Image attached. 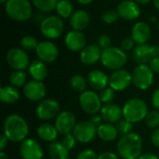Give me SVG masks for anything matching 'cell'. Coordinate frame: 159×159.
Here are the masks:
<instances>
[{"instance_id": "ee69618b", "label": "cell", "mask_w": 159, "mask_h": 159, "mask_svg": "<svg viewBox=\"0 0 159 159\" xmlns=\"http://www.w3.org/2000/svg\"><path fill=\"white\" fill-rule=\"evenodd\" d=\"M149 66L154 73L159 74V57L152 59L149 62Z\"/></svg>"}, {"instance_id": "44dd1931", "label": "cell", "mask_w": 159, "mask_h": 159, "mask_svg": "<svg viewBox=\"0 0 159 159\" xmlns=\"http://www.w3.org/2000/svg\"><path fill=\"white\" fill-rule=\"evenodd\" d=\"M102 51L98 45H89L80 52V61L85 65H93L101 61Z\"/></svg>"}, {"instance_id": "ba28073f", "label": "cell", "mask_w": 159, "mask_h": 159, "mask_svg": "<svg viewBox=\"0 0 159 159\" xmlns=\"http://www.w3.org/2000/svg\"><path fill=\"white\" fill-rule=\"evenodd\" d=\"M81 109L88 115H96L102 110V101L100 96L93 90H86L80 93L78 98Z\"/></svg>"}, {"instance_id": "30bf717a", "label": "cell", "mask_w": 159, "mask_h": 159, "mask_svg": "<svg viewBox=\"0 0 159 159\" xmlns=\"http://www.w3.org/2000/svg\"><path fill=\"white\" fill-rule=\"evenodd\" d=\"M60 103L54 99L42 100L36 107L35 114L40 120L49 121L60 114Z\"/></svg>"}, {"instance_id": "680465c9", "label": "cell", "mask_w": 159, "mask_h": 159, "mask_svg": "<svg viewBox=\"0 0 159 159\" xmlns=\"http://www.w3.org/2000/svg\"><path fill=\"white\" fill-rule=\"evenodd\" d=\"M7 1H8V0H0V3H1V4H6Z\"/></svg>"}, {"instance_id": "1f68e13d", "label": "cell", "mask_w": 159, "mask_h": 159, "mask_svg": "<svg viewBox=\"0 0 159 159\" xmlns=\"http://www.w3.org/2000/svg\"><path fill=\"white\" fill-rule=\"evenodd\" d=\"M26 80H27V74L24 71L14 70L9 75L10 86H13L17 89L20 87H24V85L27 83Z\"/></svg>"}, {"instance_id": "4316f807", "label": "cell", "mask_w": 159, "mask_h": 159, "mask_svg": "<svg viewBox=\"0 0 159 159\" xmlns=\"http://www.w3.org/2000/svg\"><path fill=\"white\" fill-rule=\"evenodd\" d=\"M118 130L116 127L110 123H102L100 127L97 128L98 137L104 142H113L118 136Z\"/></svg>"}, {"instance_id": "b9f144b4", "label": "cell", "mask_w": 159, "mask_h": 159, "mask_svg": "<svg viewBox=\"0 0 159 159\" xmlns=\"http://www.w3.org/2000/svg\"><path fill=\"white\" fill-rule=\"evenodd\" d=\"M134 44H135V42H134V40L131 37H126V38H124L121 41L120 48L122 50H124L125 52L126 51H129V50L134 48Z\"/></svg>"}, {"instance_id": "f546056e", "label": "cell", "mask_w": 159, "mask_h": 159, "mask_svg": "<svg viewBox=\"0 0 159 159\" xmlns=\"http://www.w3.org/2000/svg\"><path fill=\"white\" fill-rule=\"evenodd\" d=\"M56 11L58 13V16H60L61 19H68L71 18L74 11V6L71 1L69 0H59Z\"/></svg>"}, {"instance_id": "2e32d148", "label": "cell", "mask_w": 159, "mask_h": 159, "mask_svg": "<svg viewBox=\"0 0 159 159\" xmlns=\"http://www.w3.org/2000/svg\"><path fill=\"white\" fill-rule=\"evenodd\" d=\"M20 154L22 159H43L41 145L34 139H26L20 144Z\"/></svg>"}, {"instance_id": "4fadbf2b", "label": "cell", "mask_w": 159, "mask_h": 159, "mask_svg": "<svg viewBox=\"0 0 159 159\" xmlns=\"http://www.w3.org/2000/svg\"><path fill=\"white\" fill-rule=\"evenodd\" d=\"M35 54L38 60L45 63H51L59 57V48L56 44L51 41H42L38 44Z\"/></svg>"}, {"instance_id": "c3c4849f", "label": "cell", "mask_w": 159, "mask_h": 159, "mask_svg": "<svg viewBox=\"0 0 159 159\" xmlns=\"http://www.w3.org/2000/svg\"><path fill=\"white\" fill-rule=\"evenodd\" d=\"M7 144H8V139L4 134L1 135L0 136V150H1V152H4V150L7 146Z\"/></svg>"}, {"instance_id": "ffe728a7", "label": "cell", "mask_w": 159, "mask_h": 159, "mask_svg": "<svg viewBox=\"0 0 159 159\" xmlns=\"http://www.w3.org/2000/svg\"><path fill=\"white\" fill-rule=\"evenodd\" d=\"M88 84L94 90H102L109 85V77L107 75L101 70H93L89 73Z\"/></svg>"}, {"instance_id": "f1b7e54d", "label": "cell", "mask_w": 159, "mask_h": 159, "mask_svg": "<svg viewBox=\"0 0 159 159\" xmlns=\"http://www.w3.org/2000/svg\"><path fill=\"white\" fill-rule=\"evenodd\" d=\"M48 156L50 159L69 158V150L61 142L50 143V144L48 145Z\"/></svg>"}, {"instance_id": "9c48e42d", "label": "cell", "mask_w": 159, "mask_h": 159, "mask_svg": "<svg viewBox=\"0 0 159 159\" xmlns=\"http://www.w3.org/2000/svg\"><path fill=\"white\" fill-rule=\"evenodd\" d=\"M6 61L12 69L20 71H24L26 68H29V65L31 63L27 52L23 48H10L7 52Z\"/></svg>"}, {"instance_id": "f6af8a7d", "label": "cell", "mask_w": 159, "mask_h": 159, "mask_svg": "<svg viewBox=\"0 0 159 159\" xmlns=\"http://www.w3.org/2000/svg\"><path fill=\"white\" fill-rule=\"evenodd\" d=\"M152 103H153V106L159 111V88L153 92Z\"/></svg>"}, {"instance_id": "7dc6e473", "label": "cell", "mask_w": 159, "mask_h": 159, "mask_svg": "<svg viewBox=\"0 0 159 159\" xmlns=\"http://www.w3.org/2000/svg\"><path fill=\"white\" fill-rule=\"evenodd\" d=\"M98 159H119L118 157L112 152H103L99 155Z\"/></svg>"}, {"instance_id": "9a60e30c", "label": "cell", "mask_w": 159, "mask_h": 159, "mask_svg": "<svg viewBox=\"0 0 159 159\" xmlns=\"http://www.w3.org/2000/svg\"><path fill=\"white\" fill-rule=\"evenodd\" d=\"M23 94L25 98L31 102H41L47 94V89L42 81L33 79L24 85Z\"/></svg>"}, {"instance_id": "3957f363", "label": "cell", "mask_w": 159, "mask_h": 159, "mask_svg": "<svg viewBox=\"0 0 159 159\" xmlns=\"http://www.w3.org/2000/svg\"><path fill=\"white\" fill-rule=\"evenodd\" d=\"M5 12L15 21H26L33 15V7L29 0H8L5 4Z\"/></svg>"}, {"instance_id": "db71d44e", "label": "cell", "mask_w": 159, "mask_h": 159, "mask_svg": "<svg viewBox=\"0 0 159 159\" xmlns=\"http://www.w3.org/2000/svg\"><path fill=\"white\" fill-rule=\"evenodd\" d=\"M78 3H80V4H82V5H89V4H90V3H92L94 0H76Z\"/></svg>"}, {"instance_id": "836d02e7", "label": "cell", "mask_w": 159, "mask_h": 159, "mask_svg": "<svg viewBox=\"0 0 159 159\" xmlns=\"http://www.w3.org/2000/svg\"><path fill=\"white\" fill-rule=\"evenodd\" d=\"M20 47L21 48H23L24 50H27V51H33L36 49L37 46H38V41L36 39V37H34V35L32 34H27V35H24L21 39H20Z\"/></svg>"}, {"instance_id": "816d5d0a", "label": "cell", "mask_w": 159, "mask_h": 159, "mask_svg": "<svg viewBox=\"0 0 159 159\" xmlns=\"http://www.w3.org/2000/svg\"><path fill=\"white\" fill-rule=\"evenodd\" d=\"M138 159H159V157L153 154H143Z\"/></svg>"}, {"instance_id": "6da1fadb", "label": "cell", "mask_w": 159, "mask_h": 159, "mask_svg": "<svg viewBox=\"0 0 159 159\" xmlns=\"http://www.w3.org/2000/svg\"><path fill=\"white\" fill-rule=\"evenodd\" d=\"M4 135L12 143H21L27 139L29 126L25 119L16 114L6 117L3 126Z\"/></svg>"}, {"instance_id": "9f6ffc18", "label": "cell", "mask_w": 159, "mask_h": 159, "mask_svg": "<svg viewBox=\"0 0 159 159\" xmlns=\"http://www.w3.org/2000/svg\"><path fill=\"white\" fill-rule=\"evenodd\" d=\"M154 1V5H155V7L159 9V0H153Z\"/></svg>"}, {"instance_id": "681fc988", "label": "cell", "mask_w": 159, "mask_h": 159, "mask_svg": "<svg viewBox=\"0 0 159 159\" xmlns=\"http://www.w3.org/2000/svg\"><path fill=\"white\" fill-rule=\"evenodd\" d=\"M150 52H151V57H152V59L159 57V46L158 45H151Z\"/></svg>"}, {"instance_id": "6f0895ef", "label": "cell", "mask_w": 159, "mask_h": 159, "mask_svg": "<svg viewBox=\"0 0 159 159\" xmlns=\"http://www.w3.org/2000/svg\"><path fill=\"white\" fill-rule=\"evenodd\" d=\"M150 19H151V20H152L153 22H157V21L156 17H150Z\"/></svg>"}, {"instance_id": "8fae6325", "label": "cell", "mask_w": 159, "mask_h": 159, "mask_svg": "<svg viewBox=\"0 0 159 159\" xmlns=\"http://www.w3.org/2000/svg\"><path fill=\"white\" fill-rule=\"evenodd\" d=\"M76 141L81 143H89L92 142L97 135V128L90 121H80L76 123L72 132Z\"/></svg>"}, {"instance_id": "83f0119b", "label": "cell", "mask_w": 159, "mask_h": 159, "mask_svg": "<svg viewBox=\"0 0 159 159\" xmlns=\"http://www.w3.org/2000/svg\"><path fill=\"white\" fill-rule=\"evenodd\" d=\"M20 99V92L13 86H2L0 89V100L5 104H13Z\"/></svg>"}, {"instance_id": "4dcf8cb0", "label": "cell", "mask_w": 159, "mask_h": 159, "mask_svg": "<svg viewBox=\"0 0 159 159\" xmlns=\"http://www.w3.org/2000/svg\"><path fill=\"white\" fill-rule=\"evenodd\" d=\"M59 0H32L33 6L43 13H49L56 9Z\"/></svg>"}, {"instance_id": "bcb514c9", "label": "cell", "mask_w": 159, "mask_h": 159, "mask_svg": "<svg viewBox=\"0 0 159 159\" xmlns=\"http://www.w3.org/2000/svg\"><path fill=\"white\" fill-rule=\"evenodd\" d=\"M151 141H152V143L156 146V147H158L159 148V128L156 129L152 135H151Z\"/></svg>"}, {"instance_id": "d4e9b609", "label": "cell", "mask_w": 159, "mask_h": 159, "mask_svg": "<svg viewBox=\"0 0 159 159\" xmlns=\"http://www.w3.org/2000/svg\"><path fill=\"white\" fill-rule=\"evenodd\" d=\"M29 74L34 80L43 81L47 78L48 71L45 62L40 60L33 61L29 65Z\"/></svg>"}, {"instance_id": "7bdbcfd3", "label": "cell", "mask_w": 159, "mask_h": 159, "mask_svg": "<svg viewBox=\"0 0 159 159\" xmlns=\"http://www.w3.org/2000/svg\"><path fill=\"white\" fill-rule=\"evenodd\" d=\"M102 116H100V115H93V116H91V117H90V119H89V121H90V123L92 124V125H94L96 128H98V127H100L102 124Z\"/></svg>"}, {"instance_id": "7c38bea8", "label": "cell", "mask_w": 159, "mask_h": 159, "mask_svg": "<svg viewBox=\"0 0 159 159\" xmlns=\"http://www.w3.org/2000/svg\"><path fill=\"white\" fill-rule=\"evenodd\" d=\"M132 83V74L125 69L114 71L109 76V86L115 91H123Z\"/></svg>"}, {"instance_id": "e575fe53", "label": "cell", "mask_w": 159, "mask_h": 159, "mask_svg": "<svg viewBox=\"0 0 159 159\" xmlns=\"http://www.w3.org/2000/svg\"><path fill=\"white\" fill-rule=\"evenodd\" d=\"M145 124L150 129H157L159 127V111L154 110L148 113L145 117Z\"/></svg>"}, {"instance_id": "5b68a950", "label": "cell", "mask_w": 159, "mask_h": 159, "mask_svg": "<svg viewBox=\"0 0 159 159\" xmlns=\"http://www.w3.org/2000/svg\"><path fill=\"white\" fill-rule=\"evenodd\" d=\"M128 61L127 53L117 47H110L102 51L101 62L109 70L122 69Z\"/></svg>"}, {"instance_id": "8d00e7d4", "label": "cell", "mask_w": 159, "mask_h": 159, "mask_svg": "<svg viewBox=\"0 0 159 159\" xmlns=\"http://www.w3.org/2000/svg\"><path fill=\"white\" fill-rule=\"evenodd\" d=\"M99 96H100V99L102 103L108 104V103H112V102L114 101L116 92L112 88L109 87V88H105L104 89L101 90Z\"/></svg>"}, {"instance_id": "277c9868", "label": "cell", "mask_w": 159, "mask_h": 159, "mask_svg": "<svg viewBox=\"0 0 159 159\" xmlns=\"http://www.w3.org/2000/svg\"><path fill=\"white\" fill-rule=\"evenodd\" d=\"M123 117L131 123H138L145 119L148 115V106L146 102L140 98L129 100L122 108Z\"/></svg>"}, {"instance_id": "7402d4cb", "label": "cell", "mask_w": 159, "mask_h": 159, "mask_svg": "<svg viewBox=\"0 0 159 159\" xmlns=\"http://www.w3.org/2000/svg\"><path fill=\"white\" fill-rule=\"evenodd\" d=\"M101 116L105 123L116 124L123 117L122 109L115 103H108L102 107Z\"/></svg>"}, {"instance_id": "f5cc1de1", "label": "cell", "mask_w": 159, "mask_h": 159, "mask_svg": "<svg viewBox=\"0 0 159 159\" xmlns=\"http://www.w3.org/2000/svg\"><path fill=\"white\" fill-rule=\"evenodd\" d=\"M135 2H137L139 5H146L148 3H150L152 0H134Z\"/></svg>"}, {"instance_id": "cb8c5ba5", "label": "cell", "mask_w": 159, "mask_h": 159, "mask_svg": "<svg viewBox=\"0 0 159 159\" xmlns=\"http://www.w3.org/2000/svg\"><path fill=\"white\" fill-rule=\"evenodd\" d=\"M151 45L146 44H138L134 47L132 51V58L135 62L138 64H147L152 60L150 52Z\"/></svg>"}, {"instance_id": "7a4b0ae2", "label": "cell", "mask_w": 159, "mask_h": 159, "mask_svg": "<svg viewBox=\"0 0 159 159\" xmlns=\"http://www.w3.org/2000/svg\"><path fill=\"white\" fill-rule=\"evenodd\" d=\"M116 150L123 159H138L143 151L142 137L136 132L122 136L116 144Z\"/></svg>"}, {"instance_id": "60d3db41", "label": "cell", "mask_w": 159, "mask_h": 159, "mask_svg": "<svg viewBox=\"0 0 159 159\" xmlns=\"http://www.w3.org/2000/svg\"><path fill=\"white\" fill-rule=\"evenodd\" d=\"M97 154L91 150V149H86V150H83L81 151L78 156L76 157V159H98Z\"/></svg>"}, {"instance_id": "52a82bcc", "label": "cell", "mask_w": 159, "mask_h": 159, "mask_svg": "<svg viewBox=\"0 0 159 159\" xmlns=\"http://www.w3.org/2000/svg\"><path fill=\"white\" fill-rule=\"evenodd\" d=\"M132 83L141 89H148L154 83V72L148 64H138L132 72Z\"/></svg>"}, {"instance_id": "f907efd6", "label": "cell", "mask_w": 159, "mask_h": 159, "mask_svg": "<svg viewBox=\"0 0 159 159\" xmlns=\"http://www.w3.org/2000/svg\"><path fill=\"white\" fill-rule=\"evenodd\" d=\"M45 18H46V17L43 16V12H39V13H37V15L34 16V22H35V23H38V24L40 25L41 22L44 20Z\"/></svg>"}, {"instance_id": "d6986e66", "label": "cell", "mask_w": 159, "mask_h": 159, "mask_svg": "<svg viewBox=\"0 0 159 159\" xmlns=\"http://www.w3.org/2000/svg\"><path fill=\"white\" fill-rule=\"evenodd\" d=\"M130 37L138 44H146L151 37V27L145 21L136 22L131 29Z\"/></svg>"}, {"instance_id": "74e56055", "label": "cell", "mask_w": 159, "mask_h": 159, "mask_svg": "<svg viewBox=\"0 0 159 159\" xmlns=\"http://www.w3.org/2000/svg\"><path fill=\"white\" fill-rule=\"evenodd\" d=\"M118 18H120V17H119L117 11L116 10H114V9H110V10L105 11L102 14V21L104 23H106V24L116 23L118 20Z\"/></svg>"}, {"instance_id": "8992f818", "label": "cell", "mask_w": 159, "mask_h": 159, "mask_svg": "<svg viewBox=\"0 0 159 159\" xmlns=\"http://www.w3.org/2000/svg\"><path fill=\"white\" fill-rule=\"evenodd\" d=\"M41 34L48 39L53 40L60 37L64 30L62 19L57 15H50L44 19L39 25Z\"/></svg>"}, {"instance_id": "d6a6232c", "label": "cell", "mask_w": 159, "mask_h": 159, "mask_svg": "<svg viewBox=\"0 0 159 159\" xmlns=\"http://www.w3.org/2000/svg\"><path fill=\"white\" fill-rule=\"evenodd\" d=\"M70 86L75 91L82 93L86 91L88 80L81 75H75L70 79Z\"/></svg>"}, {"instance_id": "11a10c76", "label": "cell", "mask_w": 159, "mask_h": 159, "mask_svg": "<svg viewBox=\"0 0 159 159\" xmlns=\"http://www.w3.org/2000/svg\"><path fill=\"white\" fill-rule=\"evenodd\" d=\"M0 159H8V157H7V156L4 152H1L0 153Z\"/></svg>"}, {"instance_id": "d590c367", "label": "cell", "mask_w": 159, "mask_h": 159, "mask_svg": "<svg viewBox=\"0 0 159 159\" xmlns=\"http://www.w3.org/2000/svg\"><path fill=\"white\" fill-rule=\"evenodd\" d=\"M117 130H118V133L121 134L122 136L124 135H127V134H129L132 132V129H133V123L128 121L127 119L123 118V119H120L116 125Z\"/></svg>"}, {"instance_id": "484cf974", "label": "cell", "mask_w": 159, "mask_h": 159, "mask_svg": "<svg viewBox=\"0 0 159 159\" xmlns=\"http://www.w3.org/2000/svg\"><path fill=\"white\" fill-rule=\"evenodd\" d=\"M37 135L38 137L47 143H53L57 137H58V130L55 127V125H52L50 123H43L37 128Z\"/></svg>"}, {"instance_id": "e0dca14e", "label": "cell", "mask_w": 159, "mask_h": 159, "mask_svg": "<svg viewBox=\"0 0 159 159\" xmlns=\"http://www.w3.org/2000/svg\"><path fill=\"white\" fill-rule=\"evenodd\" d=\"M116 11L121 19L134 20L140 17L142 9L140 5L134 0H123L118 4Z\"/></svg>"}, {"instance_id": "f35d334b", "label": "cell", "mask_w": 159, "mask_h": 159, "mask_svg": "<svg viewBox=\"0 0 159 159\" xmlns=\"http://www.w3.org/2000/svg\"><path fill=\"white\" fill-rule=\"evenodd\" d=\"M76 139H75V137L74 136V134L73 133H68V134H65V135H63V137L61 138V143L70 151V150H72L75 146V144H76Z\"/></svg>"}, {"instance_id": "603a6c76", "label": "cell", "mask_w": 159, "mask_h": 159, "mask_svg": "<svg viewBox=\"0 0 159 159\" xmlns=\"http://www.w3.org/2000/svg\"><path fill=\"white\" fill-rule=\"evenodd\" d=\"M89 21L90 17L89 13L84 9H78L73 13L69 23L73 30L83 32L89 25Z\"/></svg>"}, {"instance_id": "ac0fdd59", "label": "cell", "mask_w": 159, "mask_h": 159, "mask_svg": "<svg viewBox=\"0 0 159 159\" xmlns=\"http://www.w3.org/2000/svg\"><path fill=\"white\" fill-rule=\"evenodd\" d=\"M64 43L66 48L73 52H81L87 47V38L83 32L72 30L67 33Z\"/></svg>"}, {"instance_id": "ab89813d", "label": "cell", "mask_w": 159, "mask_h": 159, "mask_svg": "<svg viewBox=\"0 0 159 159\" xmlns=\"http://www.w3.org/2000/svg\"><path fill=\"white\" fill-rule=\"evenodd\" d=\"M98 46L102 49H105L107 48L112 47V39L108 34H102L98 38Z\"/></svg>"}, {"instance_id": "91938a15", "label": "cell", "mask_w": 159, "mask_h": 159, "mask_svg": "<svg viewBox=\"0 0 159 159\" xmlns=\"http://www.w3.org/2000/svg\"><path fill=\"white\" fill-rule=\"evenodd\" d=\"M157 30H158V32H159V22L157 23Z\"/></svg>"}, {"instance_id": "5bb4252c", "label": "cell", "mask_w": 159, "mask_h": 159, "mask_svg": "<svg viewBox=\"0 0 159 159\" xmlns=\"http://www.w3.org/2000/svg\"><path fill=\"white\" fill-rule=\"evenodd\" d=\"M76 126V119L73 112L65 110L61 112L55 120V127L61 135L72 133Z\"/></svg>"}]
</instances>
